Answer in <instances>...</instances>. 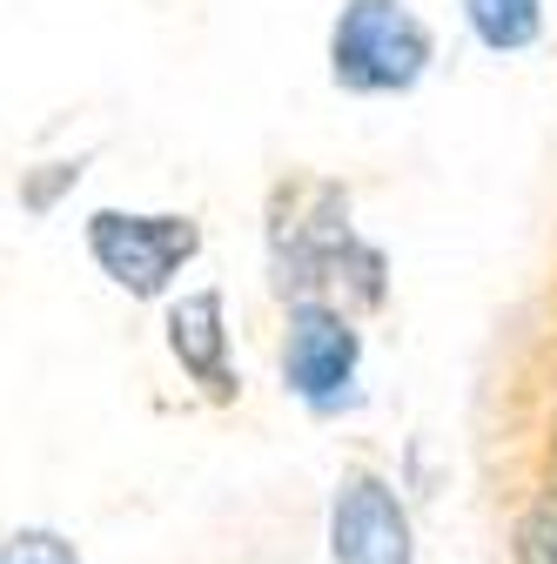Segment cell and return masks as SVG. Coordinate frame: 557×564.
<instances>
[{
	"label": "cell",
	"instance_id": "1",
	"mask_svg": "<svg viewBox=\"0 0 557 564\" xmlns=\"http://www.w3.org/2000/svg\"><path fill=\"white\" fill-rule=\"evenodd\" d=\"M430 67V28L403 0H350L329 28V75L350 95H403Z\"/></svg>",
	"mask_w": 557,
	"mask_h": 564
},
{
	"label": "cell",
	"instance_id": "2",
	"mask_svg": "<svg viewBox=\"0 0 557 564\" xmlns=\"http://www.w3.org/2000/svg\"><path fill=\"white\" fill-rule=\"evenodd\" d=\"M275 269L283 296L296 290L303 303H316V290H357L363 303L383 296V256L350 236V208L336 188H316V216L275 229Z\"/></svg>",
	"mask_w": 557,
	"mask_h": 564
},
{
	"label": "cell",
	"instance_id": "3",
	"mask_svg": "<svg viewBox=\"0 0 557 564\" xmlns=\"http://www.w3.org/2000/svg\"><path fill=\"white\" fill-rule=\"evenodd\" d=\"M88 249L108 269V282H121L128 296H162L168 275L201 249V229L188 216H121V208H101V216H88Z\"/></svg>",
	"mask_w": 557,
	"mask_h": 564
},
{
	"label": "cell",
	"instance_id": "4",
	"mask_svg": "<svg viewBox=\"0 0 557 564\" xmlns=\"http://www.w3.org/2000/svg\"><path fill=\"white\" fill-rule=\"evenodd\" d=\"M357 357H363V343L350 329V316L329 310V303H296L290 310V336H283V377L303 403L329 410L350 397L357 383Z\"/></svg>",
	"mask_w": 557,
	"mask_h": 564
},
{
	"label": "cell",
	"instance_id": "5",
	"mask_svg": "<svg viewBox=\"0 0 557 564\" xmlns=\"http://www.w3.org/2000/svg\"><path fill=\"white\" fill-rule=\"evenodd\" d=\"M329 551L336 564H416L409 544V511L396 505V490L370 470L342 477L336 505H329Z\"/></svg>",
	"mask_w": 557,
	"mask_h": 564
},
{
	"label": "cell",
	"instance_id": "6",
	"mask_svg": "<svg viewBox=\"0 0 557 564\" xmlns=\"http://www.w3.org/2000/svg\"><path fill=\"white\" fill-rule=\"evenodd\" d=\"M168 349L182 357V370L208 390V397H236L229 377V329H222V296L216 290H195L168 310Z\"/></svg>",
	"mask_w": 557,
	"mask_h": 564
},
{
	"label": "cell",
	"instance_id": "7",
	"mask_svg": "<svg viewBox=\"0 0 557 564\" xmlns=\"http://www.w3.org/2000/svg\"><path fill=\"white\" fill-rule=\"evenodd\" d=\"M463 14L477 28V41L491 47V54H517L537 41L544 14H537V0H463Z\"/></svg>",
	"mask_w": 557,
	"mask_h": 564
},
{
	"label": "cell",
	"instance_id": "8",
	"mask_svg": "<svg viewBox=\"0 0 557 564\" xmlns=\"http://www.w3.org/2000/svg\"><path fill=\"white\" fill-rule=\"evenodd\" d=\"M517 564H557V490H544V498L524 511V524H517Z\"/></svg>",
	"mask_w": 557,
	"mask_h": 564
},
{
	"label": "cell",
	"instance_id": "9",
	"mask_svg": "<svg viewBox=\"0 0 557 564\" xmlns=\"http://www.w3.org/2000/svg\"><path fill=\"white\" fill-rule=\"evenodd\" d=\"M0 564H81V557L54 531H14L8 544H0Z\"/></svg>",
	"mask_w": 557,
	"mask_h": 564
}]
</instances>
